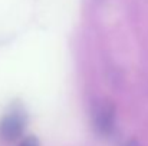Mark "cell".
<instances>
[{
	"label": "cell",
	"mask_w": 148,
	"mask_h": 146,
	"mask_svg": "<svg viewBox=\"0 0 148 146\" xmlns=\"http://www.w3.org/2000/svg\"><path fill=\"white\" fill-rule=\"evenodd\" d=\"M94 128L101 136H111L115 130V106L111 102L98 103L94 110Z\"/></svg>",
	"instance_id": "6da1fadb"
},
{
	"label": "cell",
	"mask_w": 148,
	"mask_h": 146,
	"mask_svg": "<svg viewBox=\"0 0 148 146\" xmlns=\"http://www.w3.org/2000/svg\"><path fill=\"white\" fill-rule=\"evenodd\" d=\"M26 126V116L20 110H13L7 113L0 122V138L3 141H14L17 139Z\"/></svg>",
	"instance_id": "7a4b0ae2"
},
{
	"label": "cell",
	"mask_w": 148,
	"mask_h": 146,
	"mask_svg": "<svg viewBox=\"0 0 148 146\" xmlns=\"http://www.w3.org/2000/svg\"><path fill=\"white\" fill-rule=\"evenodd\" d=\"M19 146H40L39 145V141L35 138V136H29V138H26V139H23Z\"/></svg>",
	"instance_id": "3957f363"
},
{
	"label": "cell",
	"mask_w": 148,
	"mask_h": 146,
	"mask_svg": "<svg viewBox=\"0 0 148 146\" xmlns=\"http://www.w3.org/2000/svg\"><path fill=\"white\" fill-rule=\"evenodd\" d=\"M124 146H141V145H140V142L137 139H130Z\"/></svg>",
	"instance_id": "277c9868"
}]
</instances>
